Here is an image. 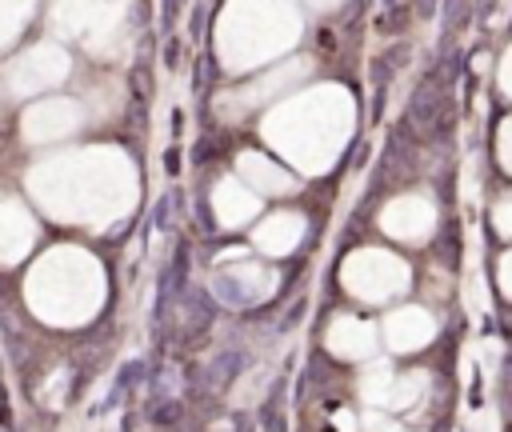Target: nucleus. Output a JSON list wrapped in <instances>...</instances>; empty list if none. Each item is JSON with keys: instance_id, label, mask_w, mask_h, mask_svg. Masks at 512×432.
<instances>
[{"instance_id": "nucleus-1", "label": "nucleus", "mask_w": 512, "mask_h": 432, "mask_svg": "<svg viewBox=\"0 0 512 432\" xmlns=\"http://www.w3.org/2000/svg\"><path fill=\"white\" fill-rule=\"evenodd\" d=\"M348 136H352V100L332 84L280 104L264 120V140L308 176L328 172Z\"/></svg>"}, {"instance_id": "nucleus-2", "label": "nucleus", "mask_w": 512, "mask_h": 432, "mask_svg": "<svg viewBox=\"0 0 512 432\" xmlns=\"http://www.w3.org/2000/svg\"><path fill=\"white\" fill-rule=\"evenodd\" d=\"M32 300L40 308L44 320H56V324H80L92 316V308L100 304L104 296V280H100V268L84 256V252H52L36 276H32Z\"/></svg>"}, {"instance_id": "nucleus-3", "label": "nucleus", "mask_w": 512, "mask_h": 432, "mask_svg": "<svg viewBox=\"0 0 512 432\" xmlns=\"http://www.w3.org/2000/svg\"><path fill=\"white\" fill-rule=\"evenodd\" d=\"M340 280L352 296L368 300V304H384L392 296H400L412 280H408V264L384 248H360L340 264Z\"/></svg>"}, {"instance_id": "nucleus-4", "label": "nucleus", "mask_w": 512, "mask_h": 432, "mask_svg": "<svg viewBox=\"0 0 512 432\" xmlns=\"http://www.w3.org/2000/svg\"><path fill=\"white\" fill-rule=\"evenodd\" d=\"M380 228L396 240H428L436 228V208L424 196H396L380 212Z\"/></svg>"}, {"instance_id": "nucleus-5", "label": "nucleus", "mask_w": 512, "mask_h": 432, "mask_svg": "<svg viewBox=\"0 0 512 432\" xmlns=\"http://www.w3.org/2000/svg\"><path fill=\"white\" fill-rule=\"evenodd\" d=\"M436 336V320L424 308H396L384 320V344L392 352H416Z\"/></svg>"}, {"instance_id": "nucleus-6", "label": "nucleus", "mask_w": 512, "mask_h": 432, "mask_svg": "<svg viewBox=\"0 0 512 432\" xmlns=\"http://www.w3.org/2000/svg\"><path fill=\"white\" fill-rule=\"evenodd\" d=\"M328 352L340 356V360H364L376 352V328L368 320H352V316H336L328 324V336H324Z\"/></svg>"}, {"instance_id": "nucleus-7", "label": "nucleus", "mask_w": 512, "mask_h": 432, "mask_svg": "<svg viewBox=\"0 0 512 432\" xmlns=\"http://www.w3.org/2000/svg\"><path fill=\"white\" fill-rule=\"evenodd\" d=\"M304 240V216L300 212H272L256 224L252 232V248L268 252V256H284Z\"/></svg>"}, {"instance_id": "nucleus-8", "label": "nucleus", "mask_w": 512, "mask_h": 432, "mask_svg": "<svg viewBox=\"0 0 512 432\" xmlns=\"http://www.w3.org/2000/svg\"><path fill=\"white\" fill-rule=\"evenodd\" d=\"M236 168H240L244 184H256V188H252L256 196H288V192L300 188L296 176H288V172H284L280 164H272L264 152H240Z\"/></svg>"}, {"instance_id": "nucleus-9", "label": "nucleus", "mask_w": 512, "mask_h": 432, "mask_svg": "<svg viewBox=\"0 0 512 432\" xmlns=\"http://www.w3.org/2000/svg\"><path fill=\"white\" fill-rule=\"evenodd\" d=\"M212 208H216L220 224L240 228L248 216H256V212H260V196H256L244 180H220V184H216V192H212Z\"/></svg>"}, {"instance_id": "nucleus-10", "label": "nucleus", "mask_w": 512, "mask_h": 432, "mask_svg": "<svg viewBox=\"0 0 512 432\" xmlns=\"http://www.w3.org/2000/svg\"><path fill=\"white\" fill-rule=\"evenodd\" d=\"M76 124H80V112L72 104L56 100V104H40L36 112H28L24 132H28V140H56V136L76 132Z\"/></svg>"}, {"instance_id": "nucleus-11", "label": "nucleus", "mask_w": 512, "mask_h": 432, "mask_svg": "<svg viewBox=\"0 0 512 432\" xmlns=\"http://www.w3.org/2000/svg\"><path fill=\"white\" fill-rule=\"evenodd\" d=\"M32 220L24 216V208L20 204H12V200H0V256L4 260H16V256H24V248L32 244Z\"/></svg>"}, {"instance_id": "nucleus-12", "label": "nucleus", "mask_w": 512, "mask_h": 432, "mask_svg": "<svg viewBox=\"0 0 512 432\" xmlns=\"http://www.w3.org/2000/svg\"><path fill=\"white\" fill-rule=\"evenodd\" d=\"M428 384H432L428 372H404V376L392 380V392H388L384 404H388V408H400V412H404V408H416V404L428 396Z\"/></svg>"}, {"instance_id": "nucleus-13", "label": "nucleus", "mask_w": 512, "mask_h": 432, "mask_svg": "<svg viewBox=\"0 0 512 432\" xmlns=\"http://www.w3.org/2000/svg\"><path fill=\"white\" fill-rule=\"evenodd\" d=\"M392 380H396V376H392V364H388V360H372V364L360 372V384H356V388H360V396H364L368 404H384L388 392H392Z\"/></svg>"}, {"instance_id": "nucleus-14", "label": "nucleus", "mask_w": 512, "mask_h": 432, "mask_svg": "<svg viewBox=\"0 0 512 432\" xmlns=\"http://www.w3.org/2000/svg\"><path fill=\"white\" fill-rule=\"evenodd\" d=\"M252 280H256V284H272L276 276H272L268 268L244 264V268H236V272H224V276H220V292H232V288H248V300H256V296H264V292H260V288H252Z\"/></svg>"}, {"instance_id": "nucleus-15", "label": "nucleus", "mask_w": 512, "mask_h": 432, "mask_svg": "<svg viewBox=\"0 0 512 432\" xmlns=\"http://www.w3.org/2000/svg\"><path fill=\"white\" fill-rule=\"evenodd\" d=\"M304 72H308V64H296V68H284V72H276V76H268V80H260V84H252V88L244 92V100H248V104H256V100H268V96H276V92H280L284 84L292 88V80H296V76H304Z\"/></svg>"}, {"instance_id": "nucleus-16", "label": "nucleus", "mask_w": 512, "mask_h": 432, "mask_svg": "<svg viewBox=\"0 0 512 432\" xmlns=\"http://www.w3.org/2000/svg\"><path fill=\"white\" fill-rule=\"evenodd\" d=\"M496 152H500V164L512 172V120L500 124V132H496Z\"/></svg>"}, {"instance_id": "nucleus-17", "label": "nucleus", "mask_w": 512, "mask_h": 432, "mask_svg": "<svg viewBox=\"0 0 512 432\" xmlns=\"http://www.w3.org/2000/svg\"><path fill=\"white\" fill-rule=\"evenodd\" d=\"M364 428H368V432H400V424H396L392 416L376 412V408H368V412H364Z\"/></svg>"}, {"instance_id": "nucleus-18", "label": "nucleus", "mask_w": 512, "mask_h": 432, "mask_svg": "<svg viewBox=\"0 0 512 432\" xmlns=\"http://www.w3.org/2000/svg\"><path fill=\"white\" fill-rule=\"evenodd\" d=\"M492 220H496L500 236H508V240H512V196H504V200L492 208Z\"/></svg>"}, {"instance_id": "nucleus-19", "label": "nucleus", "mask_w": 512, "mask_h": 432, "mask_svg": "<svg viewBox=\"0 0 512 432\" xmlns=\"http://www.w3.org/2000/svg\"><path fill=\"white\" fill-rule=\"evenodd\" d=\"M496 276H500V288L512 296V252H504V256H500V268H496Z\"/></svg>"}, {"instance_id": "nucleus-20", "label": "nucleus", "mask_w": 512, "mask_h": 432, "mask_svg": "<svg viewBox=\"0 0 512 432\" xmlns=\"http://www.w3.org/2000/svg\"><path fill=\"white\" fill-rule=\"evenodd\" d=\"M336 428H340V432H356V420H352L348 412H336Z\"/></svg>"}, {"instance_id": "nucleus-21", "label": "nucleus", "mask_w": 512, "mask_h": 432, "mask_svg": "<svg viewBox=\"0 0 512 432\" xmlns=\"http://www.w3.org/2000/svg\"><path fill=\"white\" fill-rule=\"evenodd\" d=\"M504 88L512 92V52H508V68H504Z\"/></svg>"}]
</instances>
